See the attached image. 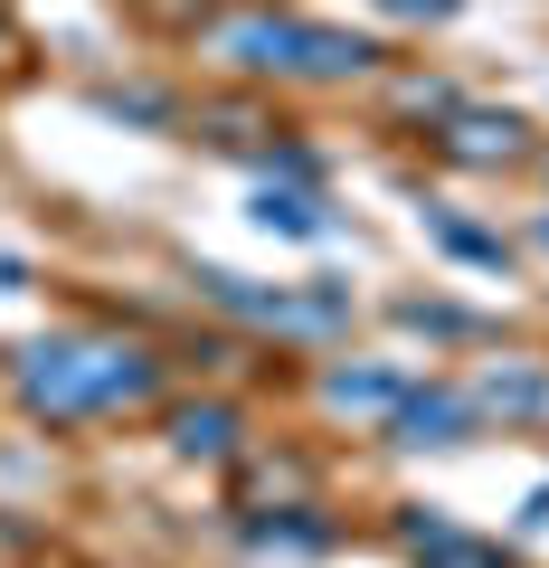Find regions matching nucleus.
Returning <instances> with one entry per match:
<instances>
[{
    "mask_svg": "<svg viewBox=\"0 0 549 568\" xmlns=\"http://www.w3.org/2000/svg\"><path fill=\"white\" fill-rule=\"evenodd\" d=\"M143 388L152 369L133 351H77V342L29 351V398L39 407H114V398H143Z\"/></svg>",
    "mask_w": 549,
    "mask_h": 568,
    "instance_id": "f257e3e1",
    "label": "nucleus"
},
{
    "mask_svg": "<svg viewBox=\"0 0 549 568\" xmlns=\"http://www.w3.org/2000/svg\"><path fill=\"white\" fill-rule=\"evenodd\" d=\"M181 446L190 455H218L227 446V407H190V417H181Z\"/></svg>",
    "mask_w": 549,
    "mask_h": 568,
    "instance_id": "20e7f679",
    "label": "nucleus"
},
{
    "mask_svg": "<svg viewBox=\"0 0 549 568\" xmlns=\"http://www.w3.org/2000/svg\"><path fill=\"white\" fill-rule=\"evenodd\" d=\"M227 58L265 67V77H350L369 48L342 39V29H304V20H237L227 29Z\"/></svg>",
    "mask_w": 549,
    "mask_h": 568,
    "instance_id": "f03ea898",
    "label": "nucleus"
},
{
    "mask_svg": "<svg viewBox=\"0 0 549 568\" xmlns=\"http://www.w3.org/2000/svg\"><path fill=\"white\" fill-rule=\"evenodd\" d=\"M256 219H265V227H285V237H313V227H323V209H313L304 190H265Z\"/></svg>",
    "mask_w": 549,
    "mask_h": 568,
    "instance_id": "7ed1b4c3",
    "label": "nucleus"
},
{
    "mask_svg": "<svg viewBox=\"0 0 549 568\" xmlns=\"http://www.w3.org/2000/svg\"><path fill=\"white\" fill-rule=\"evenodd\" d=\"M455 152H465V162H492V152H511V123H484V114H474L465 133H455Z\"/></svg>",
    "mask_w": 549,
    "mask_h": 568,
    "instance_id": "39448f33",
    "label": "nucleus"
},
{
    "mask_svg": "<svg viewBox=\"0 0 549 568\" xmlns=\"http://www.w3.org/2000/svg\"><path fill=\"white\" fill-rule=\"evenodd\" d=\"M398 426H407V436H446V426H455V407H446V398H417Z\"/></svg>",
    "mask_w": 549,
    "mask_h": 568,
    "instance_id": "423d86ee",
    "label": "nucleus"
}]
</instances>
